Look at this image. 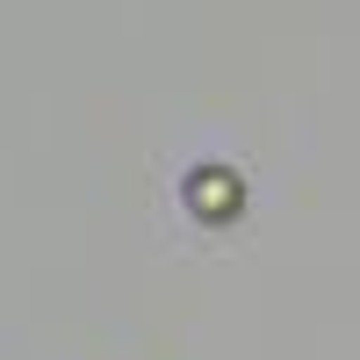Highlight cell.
I'll list each match as a JSON object with an SVG mask.
<instances>
[{
	"instance_id": "cell-1",
	"label": "cell",
	"mask_w": 360,
	"mask_h": 360,
	"mask_svg": "<svg viewBox=\"0 0 360 360\" xmlns=\"http://www.w3.org/2000/svg\"><path fill=\"white\" fill-rule=\"evenodd\" d=\"M188 202L202 209L209 224H224V217H238V180H231L224 166H202V173L188 180Z\"/></svg>"
}]
</instances>
